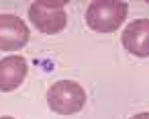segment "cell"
<instances>
[{"mask_svg":"<svg viewBox=\"0 0 149 119\" xmlns=\"http://www.w3.org/2000/svg\"><path fill=\"white\" fill-rule=\"evenodd\" d=\"M47 105L53 113L74 115L86 105V90L74 80H57L47 90Z\"/></svg>","mask_w":149,"mask_h":119,"instance_id":"2","label":"cell"},{"mask_svg":"<svg viewBox=\"0 0 149 119\" xmlns=\"http://www.w3.org/2000/svg\"><path fill=\"white\" fill-rule=\"evenodd\" d=\"M120 41L129 54L137 58H149V19H137L129 23Z\"/></svg>","mask_w":149,"mask_h":119,"instance_id":"5","label":"cell"},{"mask_svg":"<svg viewBox=\"0 0 149 119\" xmlns=\"http://www.w3.org/2000/svg\"><path fill=\"white\" fill-rule=\"evenodd\" d=\"M29 27L17 15H0V49L17 51L29 41Z\"/></svg>","mask_w":149,"mask_h":119,"instance_id":"4","label":"cell"},{"mask_svg":"<svg viewBox=\"0 0 149 119\" xmlns=\"http://www.w3.org/2000/svg\"><path fill=\"white\" fill-rule=\"evenodd\" d=\"M27 60L23 56H8L0 60V92H10L27 78Z\"/></svg>","mask_w":149,"mask_h":119,"instance_id":"6","label":"cell"},{"mask_svg":"<svg viewBox=\"0 0 149 119\" xmlns=\"http://www.w3.org/2000/svg\"><path fill=\"white\" fill-rule=\"evenodd\" d=\"M29 17L41 33L55 35V33L63 31V27L68 25L65 0H53V2L39 0V2H33L29 6Z\"/></svg>","mask_w":149,"mask_h":119,"instance_id":"3","label":"cell"},{"mask_svg":"<svg viewBox=\"0 0 149 119\" xmlns=\"http://www.w3.org/2000/svg\"><path fill=\"white\" fill-rule=\"evenodd\" d=\"M0 119H15V117H0Z\"/></svg>","mask_w":149,"mask_h":119,"instance_id":"8","label":"cell"},{"mask_svg":"<svg viewBox=\"0 0 149 119\" xmlns=\"http://www.w3.org/2000/svg\"><path fill=\"white\" fill-rule=\"evenodd\" d=\"M129 6L123 0H96L86 11V23L92 31L112 33L127 19Z\"/></svg>","mask_w":149,"mask_h":119,"instance_id":"1","label":"cell"},{"mask_svg":"<svg viewBox=\"0 0 149 119\" xmlns=\"http://www.w3.org/2000/svg\"><path fill=\"white\" fill-rule=\"evenodd\" d=\"M131 119H149V113H137V115H133Z\"/></svg>","mask_w":149,"mask_h":119,"instance_id":"7","label":"cell"}]
</instances>
